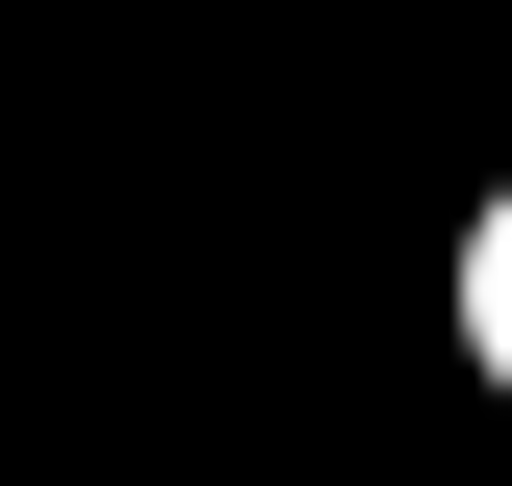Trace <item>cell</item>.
<instances>
[{
    "mask_svg": "<svg viewBox=\"0 0 512 486\" xmlns=\"http://www.w3.org/2000/svg\"><path fill=\"white\" fill-rule=\"evenodd\" d=\"M461 359L512 384V205H487V231H461Z\"/></svg>",
    "mask_w": 512,
    "mask_h": 486,
    "instance_id": "cell-1",
    "label": "cell"
}]
</instances>
